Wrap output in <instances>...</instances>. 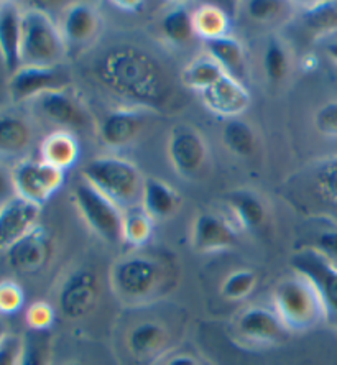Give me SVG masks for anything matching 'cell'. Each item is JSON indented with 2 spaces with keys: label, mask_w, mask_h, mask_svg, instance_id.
Instances as JSON below:
<instances>
[{
  "label": "cell",
  "mask_w": 337,
  "mask_h": 365,
  "mask_svg": "<svg viewBox=\"0 0 337 365\" xmlns=\"http://www.w3.org/2000/svg\"><path fill=\"white\" fill-rule=\"evenodd\" d=\"M95 78L117 98L155 112H167L176 88L165 64L138 46L120 45L107 50L95 64Z\"/></svg>",
  "instance_id": "cell-1"
},
{
  "label": "cell",
  "mask_w": 337,
  "mask_h": 365,
  "mask_svg": "<svg viewBox=\"0 0 337 365\" xmlns=\"http://www.w3.org/2000/svg\"><path fill=\"white\" fill-rule=\"evenodd\" d=\"M170 270L160 260L145 255H130L110 268L112 292L122 303L147 304L165 293Z\"/></svg>",
  "instance_id": "cell-2"
},
{
  "label": "cell",
  "mask_w": 337,
  "mask_h": 365,
  "mask_svg": "<svg viewBox=\"0 0 337 365\" xmlns=\"http://www.w3.org/2000/svg\"><path fill=\"white\" fill-rule=\"evenodd\" d=\"M274 309L290 332H304L326 321L318 289L306 277L293 272L274 289Z\"/></svg>",
  "instance_id": "cell-3"
},
{
  "label": "cell",
  "mask_w": 337,
  "mask_h": 365,
  "mask_svg": "<svg viewBox=\"0 0 337 365\" xmlns=\"http://www.w3.org/2000/svg\"><path fill=\"white\" fill-rule=\"evenodd\" d=\"M81 178L89 181L95 190L115 202L122 211L137 206L142 201L143 181L138 168L124 158L98 157L85 163Z\"/></svg>",
  "instance_id": "cell-4"
},
{
  "label": "cell",
  "mask_w": 337,
  "mask_h": 365,
  "mask_svg": "<svg viewBox=\"0 0 337 365\" xmlns=\"http://www.w3.org/2000/svg\"><path fill=\"white\" fill-rule=\"evenodd\" d=\"M66 50L61 29L45 10L21 12V66H60Z\"/></svg>",
  "instance_id": "cell-5"
},
{
  "label": "cell",
  "mask_w": 337,
  "mask_h": 365,
  "mask_svg": "<svg viewBox=\"0 0 337 365\" xmlns=\"http://www.w3.org/2000/svg\"><path fill=\"white\" fill-rule=\"evenodd\" d=\"M73 200L84 222L95 235L110 245L122 242L124 211L115 202H112L84 178L73 186Z\"/></svg>",
  "instance_id": "cell-6"
},
{
  "label": "cell",
  "mask_w": 337,
  "mask_h": 365,
  "mask_svg": "<svg viewBox=\"0 0 337 365\" xmlns=\"http://www.w3.org/2000/svg\"><path fill=\"white\" fill-rule=\"evenodd\" d=\"M291 268L314 284L324 306L326 323L337 329V267L316 250L303 247L291 257Z\"/></svg>",
  "instance_id": "cell-7"
},
{
  "label": "cell",
  "mask_w": 337,
  "mask_h": 365,
  "mask_svg": "<svg viewBox=\"0 0 337 365\" xmlns=\"http://www.w3.org/2000/svg\"><path fill=\"white\" fill-rule=\"evenodd\" d=\"M64 176V171L41 160H24L12 171L15 195L41 206L63 186Z\"/></svg>",
  "instance_id": "cell-8"
},
{
  "label": "cell",
  "mask_w": 337,
  "mask_h": 365,
  "mask_svg": "<svg viewBox=\"0 0 337 365\" xmlns=\"http://www.w3.org/2000/svg\"><path fill=\"white\" fill-rule=\"evenodd\" d=\"M235 336L249 346H276L286 341L290 331L283 324L275 309L250 306L234 321Z\"/></svg>",
  "instance_id": "cell-9"
},
{
  "label": "cell",
  "mask_w": 337,
  "mask_h": 365,
  "mask_svg": "<svg viewBox=\"0 0 337 365\" xmlns=\"http://www.w3.org/2000/svg\"><path fill=\"white\" fill-rule=\"evenodd\" d=\"M168 158L176 173L185 178H196L209 158L204 138L196 128L176 125L168 137Z\"/></svg>",
  "instance_id": "cell-10"
},
{
  "label": "cell",
  "mask_w": 337,
  "mask_h": 365,
  "mask_svg": "<svg viewBox=\"0 0 337 365\" xmlns=\"http://www.w3.org/2000/svg\"><path fill=\"white\" fill-rule=\"evenodd\" d=\"M71 78L61 66H21L9 81L10 99L24 102L36 99L51 91L66 89Z\"/></svg>",
  "instance_id": "cell-11"
},
{
  "label": "cell",
  "mask_w": 337,
  "mask_h": 365,
  "mask_svg": "<svg viewBox=\"0 0 337 365\" xmlns=\"http://www.w3.org/2000/svg\"><path fill=\"white\" fill-rule=\"evenodd\" d=\"M98 299V275L89 268H79L64 280L60 297H58V304L63 316L69 319H79L95 308Z\"/></svg>",
  "instance_id": "cell-12"
},
{
  "label": "cell",
  "mask_w": 337,
  "mask_h": 365,
  "mask_svg": "<svg viewBox=\"0 0 337 365\" xmlns=\"http://www.w3.org/2000/svg\"><path fill=\"white\" fill-rule=\"evenodd\" d=\"M53 255L51 235L43 225L36 224L7 250L9 265L20 273H36L50 262Z\"/></svg>",
  "instance_id": "cell-13"
},
{
  "label": "cell",
  "mask_w": 337,
  "mask_h": 365,
  "mask_svg": "<svg viewBox=\"0 0 337 365\" xmlns=\"http://www.w3.org/2000/svg\"><path fill=\"white\" fill-rule=\"evenodd\" d=\"M202 104L214 115L232 120L244 114L250 106V94L237 79L224 74L219 81L201 94Z\"/></svg>",
  "instance_id": "cell-14"
},
{
  "label": "cell",
  "mask_w": 337,
  "mask_h": 365,
  "mask_svg": "<svg viewBox=\"0 0 337 365\" xmlns=\"http://www.w3.org/2000/svg\"><path fill=\"white\" fill-rule=\"evenodd\" d=\"M191 240L192 249L201 254L227 250L237 244V229L229 219L204 212L196 217Z\"/></svg>",
  "instance_id": "cell-15"
},
{
  "label": "cell",
  "mask_w": 337,
  "mask_h": 365,
  "mask_svg": "<svg viewBox=\"0 0 337 365\" xmlns=\"http://www.w3.org/2000/svg\"><path fill=\"white\" fill-rule=\"evenodd\" d=\"M40 206L15 196L0 207V250L7 252L38 224Z\"/></svg>",
  "instance_id": "cell-16"
},
{
  "label": "cell",
  "mask_w": 337,
  "mask_h": 365,
  "mask_svg": "<svg viewBox=\"0 0 337 365\" xmlns=\"http://www.w3.org/2000/svg\"><path fill=\"white\" fill-rule=\"evenodd\" d=\"M36 107L43 117L56 123V125L68 128H88L90 115L84 106L68 89L51 91L36 98Z\"/></svg>",
  "instance_id": "cell-17"
},
{
  "label": "cell",
  "mask_w": 337,
  "mask_h": 365,
  "mask_svg": "<svg viewBox=\"0 0 337 365\" xmlns=\"http://www.w3.org/2000/svg\"><path fill=\"white\" fill-rule=\"evenodd\" d=\"M145 114L137 109H119L107 114L99 128L100 140L109 148H124L140 135Z\"/></svg>",
  "instance_id": "cell-18"
},
{
  "label": "cell",
  "mask_w": 337,
  "mask_h": 365,
  "mask_svg": "<svg viewBox=\"0 0 337 365\" xmlns=\"http://www.w3.org/2000/svg\"><path fill=\"white\" fill-rule=\"evenodd\" d=\"M168 331L157 321H142L127 334V349L137 361H155L168 347Z\"/></svg>",
  "instance_id": "cell-19"
},
{
  "label": "cell",
  "mask_w": 337,
  "mask_h": 365,
  "mask_svg": "<svg viewBox=\"0 0 337 365\" xmlns=\"http://www.w3.org/2000/svg\"><path fill=\"white\" fill-rule=\"evenodd\" d=\"M21 12L15 4L0 5V56L14 74L21 68Z\"/></svg>",
  "instance_id": "cell-20"
},
{
  "label": "cell",
  "mask_w": 337,
  "mask_h": 365,
  "mask_svg": "<svg viewBox=\"0 0 337 365\" xmlns=\"http://www.w3.org/2000/svg\"><path fill=\"white\" fill-rule=\"evenodd\" d=\"M33 130L24 117L0 112V157H20L30 148Z\"/></svg>",
  "instance_id": "cell-21"
},
{
  "label": "cell",
  "mask_w": 337,
  "mask_h": 365,
  "mask_svg": "<svg viewBox=\"0 0 337 365\" xmlns=\"http://www.w3.org/2000/svg\"><path fill=\"white\" fill-rule=\"evenodd\" d=\"M180 195L173 186L160 178H147L143 181L142 207L152 216V219H168L178 211Z\"/></svg>",
  "instance_id": "cell-22"
},
{
  "label": "cell",
  "mask_w": 337,
  "mask_h": 365,
  "mask_svg": "<svg viewBox=\"0 0 337 365\" xmlns=\"http://www.w3.org/2000/svg\"><path fill=\"white\" fill-rule=\"evenodd\" d=\"M41 162L46 165L55 166V168L61 170L66 173V170L73 168L76 165L81 148H79V142L71 132L68 130H58L48 135L43 140L40 147Z\"/></svg>",
  "instance_id": "cell-23"
},
{
  "label": "cell",
  "mask_w": 337,
  "mask_h": 365,
  "mask_svg": "<svg viewBox=\"0 0 337 365\" xmlns=\"http://www.w3.org/2000/svg\"><path fill=\"white\" fill-rule=\"evenodd\" d=\"M99 17L88 4H74L63 19V36L66 45H83L98 34Z\"/></svg>",
  "instance_id": "cell-24"
},
{
  "label": "cell",
  "mask_w": 337,
  "mask_h": 365,
  "mask_svg": "<svg viewBox=\"0 0 337 365\" xmlns=\"http://www.w3.org/2000/svg\"><path fill=\"white\" fill-rule=\"evenodd\" d=\"M227 204L232 216L240 227L245 230H259L266 221V207L256 192L250 190L231 191Z\"/></svg>",
  "instance_id": "cell-25"
},
{
  "label": "cell",
  "mask_w": 337,
  "mask_h": 365,
  "mask_svg": "<svg viewBox=\"0 0 337 365\" xmlns=\"http://www.w3.org/2000/svg\"><path fill=\"white\" fill-rule=\"evenodd\" d=\"M206 48L207 55L219 63V66L226 71V74L235 78L237 81H242L245 74V51L239 40L229 35L224 38L206 41Z\"/></svg>",
  "instance_id": "cell-26"
},
{
  "label": "cell",
  "mask_w": 337,
  "mask_h": 365,
  "mask_svg": "<svg viewBox=\"0 0 337 365\" xmlns=\"http://www.w3.org/2000/svg\"><path fill=\"white\" fill-rule=\"evenodd\" d=\"M224 74H226V71L219 66V63L214 61L209 55H204L195 58L181 71L180 79L186 89L196 91V93L202 94L206 89H209L211 86L216 84Z\"/></svg>",
  "instance_id": "cell-27"
},
{
  "label": "cell",
  "mask_w": 337,
  "mask_h": 365,
  "mask_svg": "<svg viewBox=\"0 0 337 365\" xmlns=\"http://www.w3.org/2000/svg\"><path fill=\"white\" fill-rule=\"evenodd\" d=\"M192 21H195L196 35L204 41L224 38L231 31V19L226 10L214 4L199 5L192 12Z\"/></svg>",
  "instance_id": "cell-28"
},
{
  "label": "cell",
  "mask_w": 337,
  "mask_h": 365,
  "mask_svg": "<svg viewBox=\"0 0 337 365\" xmlns=\"http://www.w3.org/2000/svg\"><path fill=\"white\" fill-rule=\"evenodd\" d=\"M303 30L311 38H323L337 31V2H316L304 9L299 17Z\"/></svg>",
  "instance_id": "cell-29"
},
{
  "label": "cell",
  "mask_w": 337,
  "mask_h": 365,
  "mask_svg": "<svg viewBox=\"0 0 337 365\" xmlns=\"http://www.w3.org/2000/svg\"><path fill=\"white\" fill-rule=\"evenodd\" d=\"M153 225L155 221L142 204L125 209L122 219V242L132 247L145 245L153 235Z\"/></svg>",
  "instance_id": "cell-30"
},
{
  "label": "cell",
  "mask_w": 337,
  "mask_h": 365,
  "mask_svg": "<svg viewBox=\"0 0 337 365\" xmlns=\"http://www.w3.org/2000/svg\"><path fill=\"white\" fill-rule=\"evenodd\" d=\"M162 31L170 43L175 45H185L196 36L192 12L181 5V7L171 9L162 20Z\"/></svg>",
  "instance_id": "cell-31"
},
{
  "label": "cell",
  "mask_w": 337,
  "mask_h": 365,
  "mask_svg": "<svg viewBox=\"0 0 337 365\" xmlns=\"http://www.w3.org/2000/svg\"><path fill=\"white\" fill-rule=\"evenodd\" d=\"M222 142L237 157L247 158L255 153L256 137L247 122L232 119L222 130Z\"/></svg>",
  "instance_id": "cell-32"
},
{
  "label": "cell",
  "mask_w": 337,
  "mask_h": 365,
  "mask_svg": "<svg viewBox=\"0 0 337 365\" xmlns=\"http://www.w3.org/2000/svg\"><path fill=\"white\" fill-rule=\"evenodd\" d=\"M256 287V273L249 268L235 270L222 282L221 294L227 302H242Z\"/></svg>",
  "instance_id": "cell-33"
},
{
  "label": "cell",
  "mask_w": 337,
  "mask_h": 365,
  "mask_svg": "<svg viewBox=\"0 0 337 365\" xmlns=\"http://www.w3.org/2000/svg\"><path fill=\"white\" fill-rule=\"evenodd\" d=\"M313 182L316 186L318 195L324 201L337 206V157L328 158L316 165Z\"/></svg>",
  "instance_id": "cell-34"
},
{
  "label": "cell",
  "mask_w": 337,
  "mask_h": 365,
  "mask_svg": "<svg viewBox=\"0 0 337 365\" xmlns=\"http://www.w3.org/2000/svg\"><path fill=\"white\" fill-rule=\"evenodd\" d=\"M264 68L266 78L271 83L281 81L288 73V53L285 46L281 45L276 38H271L266 45L265 56H264Z\"/></svg>",
  "instance_id": "cell-35"
},
{
  "label": "cell",
  "mask_w": 337,
  "mask_h": 365,
  "mask_svg": "<svg viewBox=\"0 0 337 365\" xmlns=\"http://www.w3.org/2000/svg\"><path fill=\"white\" fill-rule=\"evenodd\" d=\"M20 365H50V339L46 332H33L25 337Z\"/></svg>",
  "instance_id": "cell-36"
},
{
  "label": "cell",
  "mask_w": 337,
  "mask_h": 365,
  "mask_svg": "<svg viewBox=\"0 0 337 365\" xmlns=\"http://www.w3.org/2000/svg\"><path fill=\"white\" fill-rule=\"evenodd\" d=\"M56 319V311L50 303L36 302L28 306L25 313V321L33 332H46Z\"/></svg>",
  "instance_id": "cell-37"
},
{
  "label": "cell",
  "mask_w": 337,
  "mask_h": 365,
  "mask_svg": "<svg viewBox=\"0 0 337 365\" xmlns=\"http://www.w3.org/2000/svg\"><path fill=\"white\" fill-rule=\"evenodd\" d=\"M25 303V293L17 282H0V313L15 314Z\"/></svg>",
  "instance_id": "cell-38"
},
{
  "label": "cell",
  "mask_w": 337,
  "mask_h": 365,
  "mask_svg": "<svg viewBox=\"0 0 337 365\" xmlns=\"http://www.w3.org/2000/svg\"><path fill=\"white\" fill-rule=\"evenodd\" d=\"M308 249L316 250L318 254L329 260L331 264L337 267V229H324L316 234V237L311 245H306Z\"/></svg>",
  "instance_id": "cell-39"
},
{
  "label": "cell",
  "mask_w": 337,
  "mask_h": 365,
  "mask_svg": "<svg viewBox=\"0 0 337 365\" xmlns=\"http://www.w3.org/2000/svg\"><path fill=\"white\" fill-rule=\"evenodd\" d=\"M285 4L278 0H250L247 2V14L256 21H270L283 12Z\"/></svg>",
  "instance_id": "cell-40"
},
{
  "label": "cell",
  "mask_w": 337,
  "mask_h": 365,
  "mask_svg": "<svg viewBox=\"0 0 337 365\" xmlns=\"http://www.w3.org/2000/svg\"><path fill=\"white\" fill-rule=\"evenodd\" d=\"M25 337L7 334L0 342V365H20Z\"/></svg>",
  "instance_id": "cell-41"
},
{
  "label": "cell",
  "mask_w": 337,
  "mask_h": 365,
  "mask_svg": "<svg viewBox=\"0 0 337 365\" xmlns=\"http://www.w3.org/2000/svg\"><path fill=\"white\" fill-rule=\"evenodd\" d=\"M314 125L326 137H337V101L324 104L314 115Z\"/></svg>",
  "instance_id": "cell-42"
},
{
  "label": "cell",
  "mask_w": 337,
  "mask_h": 365,
  "mask_svg": "<svg viewBox=\"0 0 337 365\" xmlns=\"http://www.w3.org/2000/svg\"><path fill=\"white\" fill-rule=\"evenodd\" d=\"M15 196L17 195H15L12 171H9L4 165H0V207Z\"/></svg>",
  "instance_id": "cell-43"
},
{
  "label": "cell",
  "mask_w": 337,
  "mask_h": 365,
  "mask_svg": "<svg viewBox=\"0 0 337 365\" xmlns=\"http://www.w3.org/2000/svg\"><path fill=\"white\" fill-rule=\"evenodd\" d=\"M160 365H201V362L197 361L195 356L186 352H178V354H171Z\"/></svg>",
  "instance_id": "cell-44"
},
{
  "label": "cell",
  "mask_w": 337,
  "mask_h": 365,
  "mask_svg": "<svg viewBox=\"0 0 337 365\" xmlns=\"http://www.w3.org/2000/svg\"><path fill=\"white\" fill-rule=\"evenodd\" d=\"M115 7H125L124 10H128V12H135V10H142V7H145V2H114Z\"/></svg>",
  "instance_id": "cell-45"
},
{
  "label": "cell",
  "mask_w": 337,
  "mask_h": 365,
  "mask_svg": "<svg viewBox=\"0 0 337 365\" xmlns=\"http://www.w3.org/2000/svg\"><path fill=\"white\" fill-rule=\"evenodd\" d=\"M326 53H328V56L337 64V41L329 43L328 46H326Z\"/></svg>",
  "instance_id": "cell-46"
},
{
  "label": "cell",
  "mask_w": 337,
  "mask_h": 365,
  "mask_svg": "<svg viewBox=\"0 0 337 365\" xmlns=\"http://www.w3.org/2000/svg\"><path fill=\"white\" fill-rule=\"evenodd\" d=\"M9 332H7V327H5V324H4V321H0V342H2V339L5 336H7Z\"/></svg>",
  "instance_id": "cell-47"
},
{
  "label": "cell",
  "mask_w": 337,
  "mask_h": 365,
  "mask_svg": "<svg viewBox=\"0 0 337 365\" xmlns=\"http://www.w3.org/2000/svg\"><path fill=\"white\" fill-rule=\"evenodd\" d=\"M64 365H81L79 362H68V364H64Z\"/></svg>",
  "instance_id": "cell-48"
}]
</instances>
